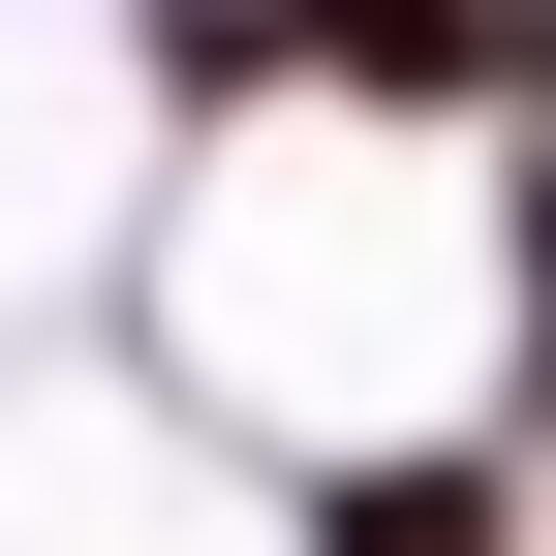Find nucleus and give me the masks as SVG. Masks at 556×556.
Masks as SVG:
<instances>
[{"label":"nucleus","instance_id":"obj_1","mask_svg":"<svg viewBox=\"0 0 556 556\" xmlns=\"http://www.w3.org/2000/svg\"><path fill=\"white\" fill-rule=\"evenodd\" d=\"M278 556H556V464L495 433V402H433V433L278 464Z\"/></svg>","mask_w":556,"mask_h":556}]
</instances>
